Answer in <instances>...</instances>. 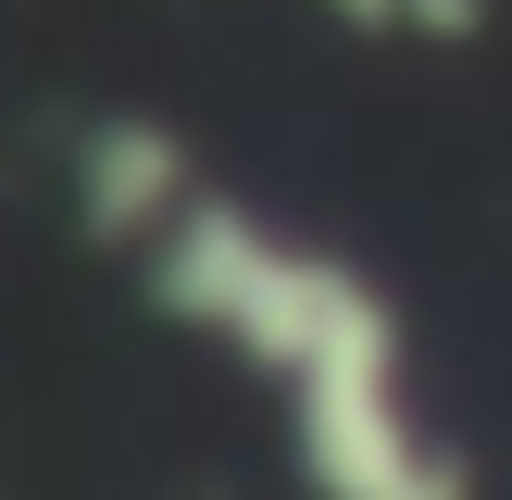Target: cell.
Instances as JSON below:
<instances>
[{
    "mask_svg": "<svg viewBox=\"0 0 512 500\" xmlns=\"http://www.w3.org/2000/svg\"><path fill=\"white\" fill-rule=\"evenodd\" d=\"M313 13L363 50H475L488 38V0H313Z\"/></svg>",
    "mask_w": 512,
    "mask_h": 500,
    "instance_id": "obj_2",
    "label": "cell"
},
{
    "mask_svg": "<svg viewBox=\"0 0 512 500\" xmlns=\"http://www.w3.org/2000/svg\"><path fill=\"white\" fill-rule=\"evenodd\" d=\"M63 200L100 263H125L150 313L275 413L300 500H475V450L438 413L413 313L363 250L250 200L150 113H100L63 163Z\"/></svg>",
    "mask_w": 512,
    "mask_h": 500,
    "instance_id": "obj_1",
    "label": "cell"
}]
</instances>
